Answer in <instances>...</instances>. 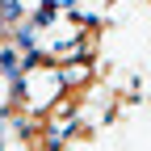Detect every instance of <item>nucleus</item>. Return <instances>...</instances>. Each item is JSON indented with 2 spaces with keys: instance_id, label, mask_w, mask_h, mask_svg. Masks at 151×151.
<instances>
[{
  "instance_id": "1",
  "label": "nucleus",
  "mask_w": 151,
  "mask_h": 151,
  "mask_svg": "<svg viewBox=\"0 0 151 151\" xmlns=\"http://www.w3.org/2000/svg\"><path fill=\"white\" fill-rule=\"evenodd\" d=\"M9 42H13L17 50H34V46H38V25H17V29L9 34Z\"/></svg>"
},
{
  "instance_id": "2",
  "label": "nucleus",
  "mask_w": 151,
  "mask_h": 151,
  "mask_svg": "<svg viewBox=\"0 0 151 151\" xmlns=\"http://www.w3.org/2000/svg\"><path fill=\"white\" fill-rule=\"evenodd\" d=\"M21 0H0V17H4V21H21Z\"/></svg>"
}]
</instances>
